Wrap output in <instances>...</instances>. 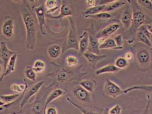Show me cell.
Masks as SVG:
<instances>
[{
  "mask_svg": "<svg viewBox=\"0 0 152 114\" xmlns=\"http://www.w3.org/2000/svg\"><path fill=\"white\" fill-rule=\"evenodd\" d=\"M50 64L53 66V70L46 77L52 80V83L48 86L54 89L61 88L67 91L72 83L81 81L82 77L88 74V72H81L83 64L69 66L53 62H50Z\"/></svg>",
  "mask_w": 152,
  "mask_h": 114,
  "instance_id": "6da1fadb",
  "label": "cell"
},
{
  "mask_svg": "<svg viewBox=\"0 0 152 114\" xmlns=\"http://www.w3.org/2000/svg\"><path fill=\"white\" fill-rule=\"evenodd\" d=\"M20 10L26 30V47L28 49L33 50L36 48L37 34L39 28L37 17L33 6L28 1H21Z\"/></svg>",
  "mask_w": 152,
  "mask_h": 114,
  "instance_id": "7a4b0ae2",
  "label": "cell"
},
{
  "mask_svg": "<svg viewBox=\"0 0 152 114\" xmlns=\"http://www.w3.org/2000/svg\"><path fill=\"white\" fill-rule=\"evenodd\" d=\"M128 2L132 10L133 18L131 27L122 33L124 40H127L129 44L134 42L138 30L144 24H152V18L144 12L135 0H129Z\"/></svg>",
  "mask_w": 152,
  "mask_h": 114,
  "instance_id": "3957f363",
  "label": "cell"
},
{
  "mask_svg": "<svg viewBox=\"0 0 152 114\" xmlns=\"http://www.w3.org/2000/svg\"><path fill=\"white\" fill-rule=\"evenodd\" d=\"M134 58V65L137 71L147 72L152 69L151 48L138 42L131 47Z\"/></svg>",
  "mask_w": 152,
  "mask_h": 114,
  "instance_id": "277c9868",
  "label": "cell"
},
{
  "mask_svg": "<svg viewBox=\"0 0 152 114\" xmlns=\"http://www.w3.org/2000/svg\"><path fill=\"white\" fill-rule=\"evenodd\" d=\"M53 89L43 85L36 94L33 102L26 104L23 108L26 114H45V108L47 98Z\"/></svg>",
  "mask_w": 152,
  "mask_h": 114,
  "instance_id": "5b68a950",
  "label": "cell"
},
{
  "mask_svg": "<svg viewBox=\"0 0 152 114\" xmlns=\"http://www.w3.org/2000/svg\"><path fill=\"white\" fill-rule=\"evenodd\" d=\"M82 8L79 5L78 1L73 0H62L61 2L60 13L57 16L46 15L48 18L55 19L62 21L65 18L71 17L75 18L82 13Z\"/></svg>",
  "mask_w": 152,
  "mask_h": 114,
  "instance_id": "8992f818",
  "label": "cell"
},
{
  "mask_svg": "<svg viewBox=\"0 0 152 114\" xmlns=\"http://www.w3.org/2000/svg\"><path fill=\"white\" fill-rule=\"evenodd\" d=\"M67 18L70 23V26L67 37L62 45V55L69 49H74L78 51L79 50V37L77 34L75 19L71 17Z\"/></svg>",
  "mask_w": 152,
  "mask_h": 114,
  "instance_id": "52a82bcc",
  "label": "cell"
},
{
  "mask_svg": "<svg viewBox=\"0 0 152 114\" xmlns=\"http://www.w3.org/2000/svg\"><path fill=\"white\" fill-rule=\"evenodd\" d=\"M70 92L74 98L86 107H92L91 94L86 90L77 81L72 83L69 86Z\"/></svg>",
  "mask_w": 152,
  "mask_h": 114,
  "instance_id": "ba28073f",
  "label": "cell"
},
{
  "mask_svg": "<svg viewBox=\"0 0 152 114\" xmlns=\"http://www.w3.org/2000/svg\"><path fill=\"white\" fill-rule=\"evenodd\" d=\"M15 26L13 17L10 16H5L1 26V39L6 41L13 40L15 37Z\"/></svg>",
  "mask_w": 152,
  "mask_h": 114,
  "instance_id": "9c48e42d",
  "label": "cell"
},
{
  "mask_svg": "<svg viewBox=\"0 0 152 114\" xmlns=\"http://www.w3.org/2000/svg\"><path fill=\"white\" fill-rule=\"evenodd\" d=\"M23 81L26 86L25 90L14 101L0 106V114H19L22 100L27 90L28 87L26 80L24 79Z\"/></svg>",
  "mask_w": 152,
  "mask_h": 114,
  "instance_id": "30bf717a",
  "label": "cell"
},
{
  "mask_svg": "<svg viewBox=\"0 0 152 114\" xmlns=\"http://www.w3.org/2000/svg\"><path fill=\"white\" fill-rule=\"evenodd\" d=\"M85 31L88 32L89 39V48L88 51L95 55H100V53L99 47L100 45L99 39L96 37L97 33L93 23L91 24L88 28H85Z\"/></svg>",
  "mask_w": 152,
  "mask_h": 114,
  "instance_id": "8fae6325",
  "label": "cell"
},
{
  "mask_svg": "<svg viewBox=\"0 0 152 114\" xmlns=\"http://www.w3.org/2000/svg\"><path fill=\"white\" fill-rule=\"evenodd\" d=\"M18 52L10 51L8 49L6 43L4 41H1L0 44V58L1 62L2 63L4 66V71L3 74L1 76L0 82H2L4 78V75L6 72L7 67L11 58L13 55Z\"/></svg>",
  "mask_w": 152,
  "mask_h": 114,
  "instance_id": "7c38bea8",
  "label": "cell"
},
{
  "mask_svg": "<svg viewBox=\"0 0 152 114\" xmlns=\"http://www.w3.org/2000/svg\"><path fill=\"white\" fill-rule=\"evenodd\" d=\"M103 93L104 96L113 98L118 97L123 94L121 88L108 78L106 80Z\"/></svg>",
  "mask_w": 152,
  "mask_h": 114,
  "instance_id": "4fadbf2b",
  "label": "cell"
},
{
  "mask_svg": "<svg viewBox=\"0 0 152 114\" xmlns=\"http://www.w3.org/2000/svg\"><path fill=\"white\" fill-rule=\"evenodd\" d=\"M33 9L37 17L41 32L43 35L45 36L46 34L43 31V27L44 26L46 28H47L45 21L46 12L48 10L47 9H46L43 3L39 6H33Z\"/></svg>",
  "mask_w": 152,
  "mask_h": 114,
  "instance_id": "5bb4252c",
  "label": "cell"
},
{
  "mask_svg": "<svg viewBox=\"0 0 152 114\" xmlns=\"http://www.w3.org/2000/svg\"><path fill=\"white\" fill-rule=\"evenodd\" d=\"M119 23L116 22L104 27L96 34V37L98 39H103L105 40L108 39L120 28L121 24Z\"/></svg>",
  "mask_w": 152,
  "mask_h": 114,
  "instance_id": "9a60e30c",
  "label": "cell"
},
{
  "mask_svg": "<svg viewBox=\"0 0 152 114\" xmlns=\"http://www.w3.org/2000/svg\"><path fill=\"white\" fill-rule=\"evenodd\" d=\"M124 6V9L122 13L120 21L121 24L126 31L131 26L132 20L133 12L131 5L128 2Z\"/></svg>",
  "mask_w": 152,
  "mask_h": 114,
  "instance_id": "2e32d148",
  "label": "cell"
},
{
  "mask_svg": "<svg viewBox=\"0 0 152 114\" xmlns=\"http://www.w3.org/2000/svg\"><path fill=\"white\" fill-rule=\"evenodd\" d=\"M45 83V81L43 80L39 81L37 83L32 86L28 89V90L27 92L26 91V92L23 100H22L19 114L21 113L23 108L26 105L27 102H28L29 99H30V98L38 93L40 88H42V87L44 85Z\"/></svg>",
  "mask_w": 152,
  "mask_h": 114,
  "instance_id": "e0dca14e",
  "label": "cell"
},
{
  "mask_svg": "<svg viewBox=\"0 0 152 114\" xmlns=\"http://www.w3.org/2000/svg\"><path fill=\"white\" fill-rule=\"evenodd\" d=\"M85 18H91L97 21H114L120 23V21L116 19V15L115 13L110 12H102L98 14L87 16Z\"/></svg>",
  "mask_w": 152,
  "mask_h": 114,
  "instance_id": "ac0fdd59",
  "label": "cell"
},
{
  "mask_svg": "<svg viewBox=\"0 0 152 114\" xmlns=\"http://www.w3.org/2000/svg\"><path fill=\"white\" fill-rule=\"evenodd\" d=\"M66 100L69 103L72 104L77 109L79 110L83 114H102L103 110H104V109L99 108V107H94L88 108V107L82 106L75 103L69 97L66 98Z\"/></svg>",
  "mask_w": 152,
  "mask_h": 114,
  "instance_id": "d6986e66",
  "label": "cell"
},
{
  "mask_svg": "<svg viewBox=\"0 0 152 114\" xmlns=\"http://www.w3.org/2000/svg\"><path fill=\"white\" fill-rule=\"evenodd\" d=\"M89 45V36L88 32L85 31L79 37L78 57L82 56L84 53L88 51Z\"/></svg>",
  "mask_w": 152,
  "mask_h": 114,
  "instance_id": "ffe728a7",
  "label": "cell"
},
{
  "mask_svg": "<svg viewBox=\"0 0 152 114\" xmlns=\"http://www.w3.org/2000/svg\"><path fill=\"white\" fill-rule=\"evenodd\" d=\"M83 56L87 60L89 66L94 70L96 69L98 62L106 58L105 55H97L88 51L84 53Z\"/></svg>",
  "mask_w": 152,
  "mask_h": 114,
  "instance_id": "44dd1931",
  "label": "cell"
},
{
  "mask_svg": "<svg viewBox=\"0 0 152 114\" xmlns=\"http://www.w3.org/2000/svg\"><path fill=\"white\" fill-rule=\"evenodd\" d=\"M67 93V91L61 89V88H56V89H54L49 94L47 98L45 108V113L46 114V109L47 108L48 105L50 103L58 98L66 94Z\"/></svg>",
  "mask_w": 152,
  "mask_h": 114,
  "instance_id": "7402d4cb",
  "label": "cell"
},
{
  "mask_svg": "<svg viewBox=\"0 0 152 114\" xmlns=\"http://www.w3.org/2000/svg\"><path fill=\"white\" fill-rule=\"evenodd\" d=\"M47 53L51 59H56L62 55V48L59 44L54 43L48 47Z\"/></svg>",
  "mask_w": 152,
  "mask_h": 114,
  "instance_id": "603a6c76",
  "label": "cell"
},
{
  "mask_svg": "<svg viewBox=\"0 0 152 114\" xmlns=\"http://www.w3.org/2000/svg\"><path fill=\"white\" fill-rule=\"evenodd\" d=\"M78 83L91 94L94 93L97 86V81L93 79L81 80L79 81Z\"/></svg>",
  "mask_w": 152,
  "mask_h": 114,
  "instance_id": "cb8c5ba5",
  "label": "cell"
},
{
  "mask_svg": "<svg viewBox=\"0 0 152 114\" xmlns=\"http://www.w3.org/2000/svg\"><path fill=\"white\" fill-rule=\"evenodd\" d=\"M127 2L126 0H115L114 2L107 5L102 12H110L116 10L124 6Z\"/></svg>",
  "mask_w": 152,
  "mask_h": 114,
  "instance_id": "d4e9b609",
  "label": "cell"
},
{
  "mask_svg": "<svg viewBox=\"0 0 152 114\" xmlns=\"http://www.w3.org/2000/svg\"><path fill=\"white\" fill-rule=\"evenodd\" d=\"M138 4L144 12L152 18V3L149 0H138Z\"/></svg>",
  "mask_w": 152,
  "mask_h": 114,
  "instance_id": "484cf974",
  "label": "cell"
},
{
  "mask_svg": "<svg viewBox=\"0 0 152 114\" xmlns=\"http://www.w3.org/2000/svg\"><path fill=\"white\" fill-rule=\"evenodd\" d=\"M107 5L97 6L87 8L82 12L81 15L84 18L87 16L98 14L102 12Z\"/></svg>",
  "mask_w": 152,
  "mask_h": 114,
  "instance_id": "4316f807",
  "label": "cell"
},
{
  "mask_svg": "<svg viewBox=\"0 0 152 114\" xmlns=\"http://www.w3.org/2000/svg\"><path fill=\"white\" fill-rule=\"evenodd\" d=\"M121 70V69L117 67L115 65L109 64L96 70L95 72V74L96 75L99 76L106 73H113L116 74Z\"/></svg>",
  "mask_w": 152,
  "mask_h": 114,
  "instance_id": "83f0119b",
  "label": "cell"
},
{
  "mask_svg": "<svg viewBox=\"0 0 152 114\" xmlns=\"http://www.w3.org/2000/svg\"><path fill=\"white\" fill-rule=\"evenodd\" d=\"M99 50L104 49H112L113 50H119L116 45V43L113 39L108 38L104 40L102 44L99 47Z\"/></svg>",
  "mask_w": 152,
  "mask_h": 114,
  "instance_id": "f1b7e54d",
  "label": "cell"
},
{
  "mask_svg": "<svg viewBox=\"0 0 152 114\" xmlns=\"http://www.w3.org/2000/svg\"><path fill=\"white\" fill-rule=\"evenodd\" d=\"M17 53L15 54L11 58L7 67L4 77L9 75L14 72L15 71V65L16 61L17 58Z\"/></svg>",
  "mask_w": 152,
  "mask_h": 114,
  "instance_id": "f546056e",
  "label": "cell"
},
{
  "mask_svg": "<svg viewBox=\"0 0 152 114\" xmlns=\"http://www.w3.org/2000/svg\"><path fill=\"white\" fill-rule=\"evenodd\" d=\"M25 77L30 80L34 82L36 78V74L34 71L33 67L30 65H27L24 70Z\"/></svg>",
  "mask_w": 152,
  "mask_h": 114,
  "instance_id": "4dcf8cb0",
  "label": "cell"
},
{
  "mask_svg": "<svg viewBox=\"0 0 152 114\" xmlns=\"http://www.w3.org/2000/svg\"><path fill=\"white\" fill-rule=\"evenodd\" d=\"M136 90L146 91L152 93V85H141L133 86L123 91V93L124 94H127L129 92Z\"/></svg>",
  "mask_w": 152,
  "mask_h": 114,
  "instance_id": "1f68e13d",
  "label": "cell"
},
{
  "mask_svg": "<svg viewBox=\"0 0 152 114\" xmlns=\"http://www.w3.org/2000/svg\"><path fill=\"white\" fill-rule=\"evenodd\" d=\"M136 40H137L138 42L144 43L149 47H152V45L150 39L140 31H138L137 32L136 36Z\"/></svg>",
  "mask_w": 152,
  "mask_h": 114,
  "instance_id": "d6a6232c",
  "label": "cell"
},
{
  "mask_svg": "<svg viewBox=\"0 0 152 114\" xmlns=\"http://www.w3.org/2000/svg\"><path fill=\"white\" fill-rule=\"evenodd\" d=\"M20 94H15L12 95H1V100L5 104H9L14 101L20 96Z\"/></svg>",
  "mask_w": 152,
  "mask_h": 114,
  "instance_id": "836d02e7",
  "label": "cell"
},
{
  "mask_svg": "<svg viewBox=\"0 0 152 114\" xmlns=\"http://www.w3.org/2000/svg\"><path fill=\"white\" fill-rule=\"evenodd\" d=\"M115 65L117 67L121 69L127 67L129 66V63L125 58L121 57L116 59Z\"/></svg>",
  "mask_w": 152,
  "mask_h": 114,
  "instance_id": "e575fe53",
  "label": "cell"
},
{
  "mask_svg": "<svg viewBox=\"0 0 152 114\" xmlns=\"http://www.w3.org/2000/svg\"><path fill=\"white\" fill-rule=\"evenodd\" d=\"M66 61L67 64V66H77L79 62L78 58L73 56H67Z\"/></svg>",
  "mask_w": 152,
  "mask_h": 114,
  "instance_id": "d590c367",
  "label": "cell"
},
{
  "mask_svg": "<svg viewBox=\"0 0 152 114\" xmlns=\"http://www.w3.org/2000/svg\"><path fill=\"white\" fill-rule=\"evenodd\" d=\"M116 43V45L119 50H122L123 48V37L122 34L116 35L113 38Z\"/></svg>",
  "mask_w": 152,
  "mask_h": 114,
  "instance_id": "8d00e7d4",
  "label": "cell"
},
{
  "mask_svg": "<svg viewBox=\"0 0 152 114\" xmlns=\"http://www.w3.org/2000/svg\"><path fill=\"white\" fill-rule=\"evenodd\" d=\"M26 85H18L17 84H13L11 86V89L13 91L17 92L20 93H22L25 90L26 88Z\"/></svg>",
  "mask_w": 152,
  "mask_h": 114,
  "instance_id": "74e56055",
  "label": "cell"
},
{
  "mask_svg": "<svg viewBox=\"0 0 152 114\" xmlns=\"http://www.w3.org/2000/svg\"><path fill=\"white\" fill-rule=\"evenodd\" d=\"M57 1L56 0H47L45 4L46 9L49 10L55 7L57 4Z\"/></svg>",
  "mask_w": 152,
  "mask_h": 114,
  "instance_id": "f35d334b",
  "label": "cell"
},
{
  "mask_svg": "<svg viewBox=\"0 0 152 114\" xmlns=\"http://www.w3.org/2000/svg\"><path fill=\"white\" fill-rule=\"evenodd\" d=\"M138 31H141L142 33H143L150 40L151 35V34L150 32H149V31H148L147 27H146V24H144V25L141 26L140 27Z\"/></svg>",
  "mask_w": 152,
  "mask_h": 114,
  "instance_id": "ab89813d",
  "label": "cell"
},
{
  "mask_svg": "<svg viewBox=\"0 0 152 114\" xmlns=\"http://www.w3.org/2000/svg\"><path fill=\"white\" fill-rule=\"evenodd\" d=\"M121 108L119 104H116L109 110L110 114H121Z\"/></svg>",
  "mask_w": 152,
  "mask_h": 114,
  "instance_id": "60d3db41",
  "label": "cell"
},
{
  "mask_svg": "<svg viewBox=\"0 0 152 114\" xmlns=\"http://www.w3.org/2000/svg\"><path fill=\"white\" fill-rule=\"evenodd\" d=\"M115 0H96V6L109 4Z\"/></svg>",
  "mask_w": 152,
  "mask_h": 114,
  "instance_id": "b9f144b4",
  "label": "cell"
},
{
  "mask_svg": "<svg viewBox=\"0 0 152 114\" xmlns=\"http://www.w3.org/2000/svg\"><path fill=\"white\" fill-rule=\"evenodd\" d=\"M46 114H58L57 110L53 105L50 106L46 109Z\"/></svg>",
  "mask_w": 152,
  "mask_h": 114,
  "instance_id": "7bdbcfd3",
  "label": "cell"
},
{
  "mask_svg": "<svg viewBox=\"0 0 152 114\" xmlns=\"http://www.w3.org/2000/svg\"><path fill=\"white\" fill-rule=\"evenodd\" d=\"M148 102L147 104H146V108L145 109L142 111V112L139 114H150L149 113V107H150V95L148 94L147 96Z\"/></svg>",
  "mask_w": 152,
  "mask_h": 114,
  "instance_id": "ee69618b",
  "label": "cell"
},
{
  "mask_svg": "<svg viewBox=\"0 0 152 114\" xmlns=\"http://www.w3.org/2000/svg\"><path fill=\"white\" fill-rule=\"evenodd\" d=\"M45 62L40 60H38L35 62L34 63L33 67H45Z\"/></svg>",
  "mask_w": 152,
  "mask_h": 114,
  "instance_id": "f6af8a7d",
  "label": "cell"
},
{
  "mask_svg": "<svg viewBox=\"0 0 152 114\" xmlns=\"http://www.w3.org/2000/svg\"><path fill=\"white\" fill-rule=\"evenodd\" d=\"M34 71L35 72L36 74H41L43 72V70H44V68L43 67H36L34 68L33 67Z\"/></svg>",
  "mask_w": 152,
  "mask_h": 114,
  "instance_id": "bcb514c9",
  "label": "cell"
},
{
  "mask_svg": "<svg viewBox=\"0 0 152 114\" xmlns=\"http://www.w3.org/2000/svg\"><path fill=\"white\" fill-rule=\"evenodd\" d=\"M86 1L87 4L89 6L92 7L96 6V1L88 0Z\"/></svg>",
  "mask_w": 152,
  "mask_h": 114,
  "instance_id": "7dc6e473",
  "label": "cell"
},
{
  "mask_svg": "<svg viewBox=\"0 0 152 114\" xmlns=\"http://www.w3.org/2000/svg\"><path fill=\"white\" fill-rule=\"evenodd\" d=\"M58 9V7H56L53 9L48 10L46 12V15H52L53 13H54L57 9Z\"/></svg>",
  "mask_w": 152,
  "mask_h": 114,
  "instance_id": "c3c4849f",
  "label": "cell"
},
{
  "mask_svg": "<svg viewBox=\"0 0 152 114\" xmlns=\"http://www.w3.org/2000/svg\"><path fill=\"white\" fill-rule=\"evenodd\" d=\"M133 57L132 53L128 52L126 53L125 55V59L127 60V61L131 60Z\"/></svg>",
  "mask_w": 152,
  "mask_h": 114,
  "instance_id": "681fc988",
  "label": "cell"
},
{
  "mask_svg": "<svg viewBox=\"0 0 152 114\" xmlns=\"http://www.w3.org/2000/svg\"><path fill=\"white\" fill-rule=\"evenodd\" d=\"M148 31L151 34H152V24H146Z\"/></svg>",
  "mask_w": 152,
  "mask_h": 114,
  "instance_id": "f907efd6",
  "label": "cell"
},
{
  "mask_svg": "<svg viewBox=\"0 0 152 114\" xmlns=\"http://www.w3.org/2000/svg\"><path fill=\"white\" fill-rule=\"evenodd\" d=\"M109 108H105L103 110V111L102 114H109Z\"/></svg>",
  "mask_w": 152,
  "mask_h": 114,
  "instance_id": "816d5d0a",
  "label": "cell"
},
{
  "mask_svg": "<svg viewBox=\"0 0 152 114\" xmlns=\"http://www.w3.org/2000/svg\"><path fill=\"white\" fill-rule=\"evenodd\" d=\"M150 40L152 45V34H151V35Z\"/></svg>",
  "mask_w": 152,
  "mask_h": 114,
  "instance_id": "f5cc1de1",
  "label": "cell"
},
{
  "mask_svg": "<svg viewBox=\"0 0 152 114\" xmlns=\"http://www.w3.org/2000/svg\"><path fill=\"white\" fill-rule=\"evenodd\" d=\"M151 49L152 50V47L151 48Z\"/></svg>",
  "mask_w": 152,
  "mask_h": 114,
  "instance_id": "db71d44e",
  "label": "cell"
},
{
  "mask_svg": "<svg viewBox=\"0 0 152 114\" xmlns=\"http://www.w3.org/2000/svg\"><path fill=\"white\" fill-rule=\"evenodd\" d=\"M151 2H152V0H151Z\"/></svg>",
  "mask_w": 152,
  "mask_h": 114,
  "instance_id": "11a10c76",
  "label": "cell"
},
{
  "mask_svg": "<svg viewBox=\"0 0 152 114\" xmlns=\"http://www.w3.org/2000/svg\"></svg>",
  "mask_w": 152,
  "mask_h": 114,
  "instance_id": "9f6ffc18",
  "label": "cell"
}]
</instances>
